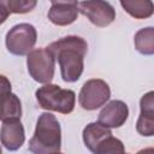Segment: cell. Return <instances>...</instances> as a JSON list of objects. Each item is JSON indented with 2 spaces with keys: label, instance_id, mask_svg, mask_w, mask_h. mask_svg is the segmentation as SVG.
<instances>
[{
  "label": "cell",
  "instance_id": "cell-4",
  "mask_svg": "<svg viewBox=\"0 0 154 154\" xmlns=\"http://www.w3.org/2000/svg\"><path fill=\"white\" fill-rule=\"evenodd\" d=\"M37 40V32L32 24L19 23L12 26L5 37V45L7 51L18 57L28 55Z\"/></svg>",
  "mask_w": 154,
  "mask_h": 154
},
{
  "label": "cell",
  "instance_id": "cell-7",
  "mask_svg": "<svg viewBox=\"0 0 154 154\" xmlns=\"http://www.w3.org/2000/svg\"><path fill=\"white\" fill-rule=\"evenodd\" d=\"M78 13L85 16L91 24L99 28L108 26L116 19V10L113 6L101 0L78 2Z\"/></svg>",
  "mask_w": 154,
  "mask_h": 154
},
{
  "label": "cell",
  "instance_id": "cell-17",
  "mask_svg": "<svg viewBox=\"0 0 154 154\" xmlns=\"http://www.w3.org/2000/svg\"><path fill=\"white\" fill-rule=\"evenodd\" d=\"M8 16H10V10L7 7L6 1L0 0V25L6 22V19L8 18Z\"/></svg>",
  "mask_w": 154,
  "mask_h": 154
},
{
  "label": "cell",
  "instance_id": "cell-18",
  "mask_svg": "<svg viewBox=\"0 0 154 154\" xmlns=\"http://www.w3.org/2000/svg\"><path fill=\"white\" fill-rule=\"evenodd\" d=\"M136 154H154V149H153L152 147H149V148H144V149L138 150Z\"/></svg>",
  "mask_w": 154,
  "mask_h": 154
},
{
  "label": "cell",
  "instance_id": "cell-8",
  "mask_svg": "<svg viewBox=\"0 0 154 154\" xmlns=\"http://www.w3.org/2000/svg\"><path fill=\"white\" fill-rule=\"evenodd\" d=\"M22 102L19 97L12 93L11 82L4 75H0V120L20 119Z\"/></svg>",
  "mask_w": 154,
  "mask_h": 154
},
{
  "label": "cell",
  "instance_id": "cell-21",
  "mask_svg": "<svg viewBox=\"0 0 154 154\" xmlns=\"http://www.w3.org/2000/svg\"><path fill=\"white\" fill-rule=\"evenodd\" d=\"M54 154H63V153H60V152H58V153H54Z\"/></svg>",
  "mask_w": 154,
  "mask_h": 154
},
{
  "label": "cell",
  "instance_id": "cell-20",
  "mask_svg": "<svg viewBox=\"0 0 154 154\" xmlns=\"http://www.w3.org/2000/svg\"><path fill=\"white\" fill-rule=\"evenodd\" d=\"M0 154H2V150H1V146H0Z\"/></svg>",
  "mask_w": 154,
  "mask_h": 154
},
{
  "label": "cell",
  "instance_id": "cell-13",
  "mask_svg": "<svg viewBox=\"0 0 154 154\" xmlns=\"http://www.w3.org/2000/svg\"><path fill=\"white\" fill-rule=\"evenodd\" d=\"M111 136L112 131L108 128L100 124L99 122L89 123L82 132L83 142L93 154H95Z\"/></svg>",
  "mask_w": 154,
  "mask_h": 154
},
{
  "label": "cell",
  "instance_id": "cell-11",
  "mask_svg": "<svg viewBox=\"0 0 154 154\" xmlns=\"http://www.w3.org/2000/svg\"><path fill=\"white\" fill-rule=\"evenodd\" d=\"M48 19L58 26L72 24L78 17L77 1H52L47 13Z\"/></svg>",
  "mask_w": 154,
  "mask_h": 154
},
{
  "label": "cell",
  "instance_id": "cell-1",
  "mask_svg": "<svg viewBox=\"0 0 154 154\" xmlns=\"http://www.w3.org/2000/svg\"><path fill=\"white\" fill-rule=\"evenodd\" d=\"M60 67V75L64 82H77L84 69V57L88 51L87 41L76 35L61 37L46 47Z\"/></svg>",
  "mask_w": 154,
  "mask_h": 154
},
{
  "label": "cell",
  "instance_id": "cell-2",
  "mask_svg": "<svg viewBox=\"0 0 154 154\" xmlns=\"http://www.w3.org/2000/svg\"><path fill=\"white\" fill-rule=\"evenodd\" d=\"M61 148V128L54 114L42 113L37 122L28 149L32 154H54Z\"/></svg>",
  "mask_w": 154,
  "mask_h": 154
},
{
  "label": "cell",
  "instance_id": "cell-9",
  "mask_svg": "<svg viewBox=\"0 0 154 154\" xmlns=\"http://www.w3.org/2000/svg\"><path fill=\"white\" fill-rule=\"evenodd\" d=\"M129 117V107L122 100L109 101L99 113L97 122L108 129H117L125 124Z\"/></svg>",
  "mask_w": 154,
  "mask_h": 154
},
{
  "label": "cell",
  "instance_id": "cell-6",
  "mask_svg": "<svg viewBox=\"0 0 154 154\" xmlns=\"http://www.w3.org/2000/svg\"><path fill=\"white\" fill-rule=\"evenodd\" d=\"M111 96L109 85L100 78H93L87 81L79 91L78 102L83 109L94 111L103 106Z\"/></svg>",
  "mask_w": 154,
  "mask_h": 154
},
{
  "label": "cell",
  "instance_id": "cell-12",
  "mask_svg": "<svg viewBox=\"0 0 154 154\" xmlns=\"http://www.w3.org/2000/svg\"><path fill=\"white\" fill-rule=\"evenodd\" d=\"M140 116L136 130L140 135L150 137L154 135V93L148 91L140 100Z\"/></svg>",
  "mask_w": 154,
  "mask_h": 154
},
{
  "label": "cell",
  "instance_id": "cell-10",
  "mask_svg": "<svg viewBox=\"0 0 154 154\" xmlns=\"http://www.w3.org/2000/svg\"><path fill=\"white\" fill-rule=\"evenodd\" d=\"M25 141L24 126L20 119H11L2 122L0 129V142L10 152L18 150Z\"/></svg>",
  "mask_w": 154,
  "mask_h": 154
},
{
  "label": "cell",
  "instance_id": "cell-5",
  "mask_svg": "<svg viewBox=\"0 0 154 154\" xmlns=\"http://www.w3.org/2000/svg\"><path fill=\"white\" fill-rule=\"evenodd\" d=\"M26 66L34 81L48 84L54 77L55 59L47 48H35L26 55Z\"/></svg>",
  "mask_w": 154,
  "mask_h": 154
},
{
  "label": "cell",
  "instance_id": "cell-19",
  "mask_svg": "<svg viewBox=\"0 0 154 154\" xmlns=\"http://www.w3.org/2000/svg\"><path fill=\"white\" fill-rule=\"evenodd\" d=\"M111 154H128V153L125 152V149H123V150H117V152H113V153H111Z\"/></svg>",
  "mask_w": 154,
  "mask_h": 154
},
{
  "label": "cell",
  "instance_id": "cell-15",
  "mask_svg": "<svg viewBox=\"0 0 154 154\" xmlns=\"http://www.w3.org/2000/svg\"><path fill=\"white\" fill-rule=\"evenodd\" d=\"M135 48L143 55H153L154 54V28L147 26L140 29L135 34L134 38Z\"/></svg>",
  "mask_w": 154,
  "mask_h": 154
},
{
  "label": "cell",
  "instance_id": "cell-14",
  "mask_svg": "<svg viewBox=\"0 0 154 154\" xmlns=\"http://www.w3.org/2000/svg\"><path fill=\"white\" fill-rule=\"evenodd\" d=\"M120 6L136 19L149 18L154 12V5L150 0H122Z\"/></svg>",
  "mask_w": 154,
  "mask_h": 154
},
{
  "label": "cell",
  "instance_id": "cell-3",
  "mask_svg": "<svg viewBox=\"0 0 154 154\" xmlns=\"http://www.w3.org/2000/svg\"><path fill=\"white\" fill-rule=\"evenodd\" d=\"M38 106L47 111L69 114L73 111L76 103V94L73 90L63 89L57 84H45L35 91Z\"/></svg>",
  "mask_w": 154,
  "mask_h": 154
},
{
  "label": "cell",
  "instance_id": "cell-16",
  "mask_svg": "<svg viewBox=\"0 0 154 154\" xmlns=\"http://www.w3.org/2000/svg\"><path fill=\"white\" fill-rule=\"evenodd\" d=\"M10 13H28L32 11L36 6L35 0H7L6 1Z\"/></svg>",
  "mask_w": 154,
  "mask_h": 154
}]
</instances>
